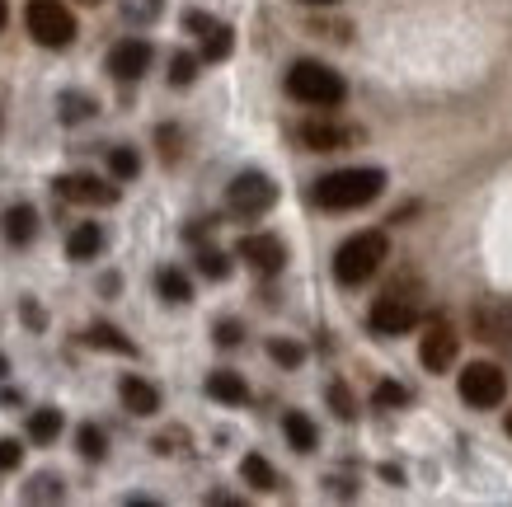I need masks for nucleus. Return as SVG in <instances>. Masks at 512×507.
Wrapping results in <instances>:
<instances>
[{
	"mask_svg": "<svg viewBox=\"0 0 512 507\" xmlns=\"http://www.w3.org/2000/svg\"><path fill=\"white\" fill-rule=\"evenodd\" d=\"M381 188H386V169L353 165V169L325 174V179L311 188V202L325 207V212H357V207H367V202L381 198Z\"/></svg>",
	"mask_w": 512,
	"mask_h": 507,
	"instance_id": "1",
	"label": "nucleus"
},
{
	"mask_svg": "<svg viewBox=\"0 0 512 507\" xmlns=\"http://www.w3.org/2000/svg\"><path fill=\"white\" fill-rule=\"evenodd\" d=\"M423 320V301H419V287L404 277V282H390L386 292L376 296L372 315H367V324H372L376 338H400L409 334L414 324Z\"/></svg>",
	"mask_w": 512,
	"mask_h": 507,
	"instance_id": "2",
	"label": "nucleus"
},
{
	"mask_svg": "<svg viewBox=\"0 0 512 507\" xmlns=\"http://www.w3.org/2000/svg\"><path fill=\"white\" fill-rule=\"evenodd\" d=\"M386 254H390L386 231L348 235V240L339 245V254H334V282H339V287H362V282L386 263Z\"/></svg>",
	"mask_w": 512,
	"mask_h": 507,
	"instance_id": "3",
	"label": "nucleus"
},
{
	"mask_svg": "<svg viewBox=\"0 0 512 507\" xmlns=\"http://www.w3.org/2000/svg\"><path fill=\"white\" fill-rule=\"evenodd\" d=\"M287 94L306 108H339L348 99V85H343L339 71H329L325 62H296L287 71Z\"/></svg>",
	"mask_w": 512,
	"mask_h": 507,
	"instance_id": "4",
	"label": "nucleus"
},
{
	"mask_svg": "<svg viewBox=\"0 0 512 507\" xmlns=\"http://www.w3.org/2000/svg\"><path fill=\"white\" fill-rule=\"evenodd\" d=\"M24 24H29L33 43H43V47H66L76 38V15L66 10L62 0H29Z\"/></svg>",
	"mask_w": 512,
	"mask_h": 507,
	"instance_id": "5",
	"label": "nucleus"
},
{
	"mask_svg": "<svg viewBox=\"0 0 512 507\" xmlns=\"http://www.w3.org/2000/svg\"><path fill=\"white\" fill-rule=\"evenodd\" d=\"M278 202V184L259 174V169H249V174H235L231 188H226V207L235 216H264L268 207Z\"/></svg>",
	"mask_w": 512,
	"mask_h": 507,
	"instance_id": "6",
	"label": "nucleus"
},
{
	"mask_svg": "<svg viewBox=\"0 0 512 507\" xmlns=\"http://www.w3.org/2000/svg\"><path fill=\"white\" fill-rule=\"evenodd\" d=\"M461 400L470 409H498V404L508 400V376L494 362H470L461 371Z\"/></svg>",
	"mask_w": 512,
	"mask_h": 507,
	"instance_id": "7",
	"label": "nucleus"
},
{
	"mask_svg": "<svg viewBox=\"0 0 512 507\" xmlns=\"http://www.w3.org/2000/svg\"><path fill=\"white\" fill-rule=\"evenodd\" d=\"M470 334L494 348H512V296H494L470 310Z\"/></svg>",
	"mask_w": 512,
	"mask_h": 507,
	"instance_id": "8",
	"label": "nucleus"
},
{
	"mask_svg": "<svg viewBox=\"0 0 512 507\" xmlns=\"http://www.w3.org/2000/svg\"><path fill=\"white\" fill-rule=\"evenodd\" d=\"M456 353H461V334H456L442 315H437V320H428V334H423V343H419V362H423V367L433 371V376H442V371H451Z\"/></svg>",
	"mask_w": 512,
	"mask_h": 507,
	"instance_id": "9",
	"label": "nucleus"
},
{
	"mask_svg": "<svg viewBox=\"0 0 512 507\" xmlns=\"http://www.w3.org/2000/svg\"><path fill=\"white\" fill-rule=\"evenodd\" d=\"M151 62H156V47L146 43V38H123V43L109 52V76L132 85V80H141L151 71Z\"/></svg>",
	"mask_w": 512,
	"mask_h": 507,
	"instance_id": "10",
	"label": "nucleus"
},
{
	"mask_svg": "<svg viewBox=\"0 0 512 507\" xmlns=\"http://www.w3.org/2000/svg\"><path fill=\"white\" fill-rule=\"evenodd\" d=\"M57 193L66 202H80V207H113L118 202V184H104L94 174H62L57 179Z\"/></svg>",
	"mask_w": 512,
	"mask_h": 507,
	"instance_id": "11",
	"label": "nucleus"
},
{
	"mask_svg": "<svg viewBox=\"0 0 512 507\" xmlns=\"http://www.w3.org/2000/svg\"><path fill=\"white\" fill-rule=\"evenodd\" d=\"M235 254H240L254 273H264V277H273V273L287 268V245H282L278 235H245Z\"/></svg>",
	"mask_w": 512,
	"mask_h": 507,
	"instance_id": "12",
	"label": "nucleus"
},
{
	"mask_svg": "<svg viewBox=\"0 0 512 507\" xmlns=\"http://www.w3.org/2000/svg\"><path fill=\"white\" fill-rule=\"evenodd\" d=\"M357 137H362L357 127L329 123V118H311V123H301V146H311V151H343V146H353Z\"/></svg>",
	"mask_w": 512,
	"mask_h": 507,
	"instance_id": "13",
	"label": "nucleus"
},
{
	"mask_svg": "<svg viewBox=\"0 0 512 507\" xmlns=\"http://www.w3.org/2000/svg\"><path fill=\"white\" fill-rule=\"evenodd\" d=\"M118 395H123V404L137 418H151L160 409V390L151 381H141V376H123V381H118Z\"/></svg>",
	"mask_w": 512,
	"mask_h": 507,
	"instance_id": "14",
	"label": "nucleus"
},
{
	"mask_svg": "<svg viewBox=\"0 0 512 507\" xmlns=\"http://www.w3.org/2000/svg\"><path fill=\"white\" fill-rule=\"evenodd\" d=\"M0 231H5L10 245H29L33 235H38V212H33L29 202H15L10 212L0 216Z\"/></svg>",
	"mask_w": 512,
	"mask_h": 507,
	"instance_id": "15",
	"label": "nucleus"
},
{
	"mask_svg": "<svg viewBox=\"0 0 512 507\" xmlns=\"http://www.w3.org/2000/svg\"><path fill=\"white\" fill-rule=\"evenodd\" d=\"M282 432H287L292 451H301V456H311L315 446H320V428H315L301 409H287V414H282Z\"/></svg>",
	"mask_w": 512,
	"mask_h": 507,
	"instance_id": "16",
	"label": "nucleus"
},
{
	"mask_svg": "<svg viewBox=\"0 0 512 507\" xmlns=\"http://www.w3.org/2000/svg\"><path fill=\"white\" fill-rule=\"evenodd\" d=\"M104 249V231L94 226V221H80L76 231L66 235V259H76V263H90L94 254Z\"/></svg>",
	"mask_w": 512,
	"mask_h": 507,
	"instance_id": "17",
	"label": "nucleus"
},
{
	"mask_svg": "<svg viewBox=\"0 0 512 507\" xmlns=\"http://www.w3.org/2000/svg\"><path fill=\"white\" fill-rule=\"evenodd\" d=\"M207 395L217 404H245L249 400V385L240 371H212L207 376Z\"/></svg>",
	"mask_w": 512,
	"mask_h": 507,
	"instance_id": "18",
	"label": "nucleus"
},
{
	"mask_svg": "<svg viewBox=\"0 0 512 507\" xmlns=\"http://www.w3.org/2000/svg\"><path fill=\"white\" fill-rule=\"evenodd\" d=\"M85 343H90V348H104V353L137 357V343H132L123 329H113V324H90V329H85Z\"/></svg>",
	"mask_w": 512,
	"mask_h": 507,
	"instance_id": "19",
	"label": "nucleus"
},
{
	"mask_svg": "<svg viewBox=\"0 0 512 507\" xmlns=\"http://www.w3.org/2000/svg\"><path fill=\"white\" fill-rule=\"evenodd\" d=\"M240 479H245L249 489H259V493H268V489H278V470L259 456V451H249L245 461H240Z\"/></svg>",
	"mask_w": 512,
	"mask_h": 507,
	"instance_id": "20",
	"label": "nucleus"
},
{
	"mask_svg": "<svg viewBox=\"0 0 512 507\" xmlns=\"http://www.w3.org/2000/svg\"><path fill=\"white\" fill-rule=\"evenodd\" d=\"M156 292L165 296V301H174V306H184V301H193V282H188L179 268H160V273H156Z\"/></svg>",
	"mask_w": 512,
	"mask_h": 507,
	"instance_id": "21",
	"label": "nucleus"
},
{
	"mask_svg": "<svg viewBox=\"0 0 512 507\" xmlns=\"http://www.w3.org/2000/svg\"><path fill=\"white\" fill-rule=\"evenodd\" d=\"M57 432H62V409H33L29 414V442L47 446L57 442Z\"/></svg>",
	"mask_w": 512,
	"mask_h": 507,
	"instance_id": "22",
	"label": "nucleus"
},
{
	"mask_svg": "<svg viewBox=\"0 0 512 507\" xmlns=\"http://www.w3.org/2000/svg\"><path fill=\"white\" fill-rule=\"evenodd\" d=\"M235 47V33L226 24H212V29L202 33V62H226Z\"/></svg>",
	"mask_w": 512,
	"mask_h": 507,
	"instance_id": "23",
	"label": "nucleus"
},
{
	"mask_svg": "<svg viewBox=\"0 0 512 507\" xmlns=\"http://www.w3.org/2000/svg\"><path fill=\"white\" fill-rule=\"evenodd\" d=\"M76 451L85 456V461H104V456H109V437H104V428H94V423H80Z\"/></svg>",
	"mask_w": 512,
	"mask_h": 507,
	"instance_id": "24",
	"label": "nucleus"
},
{
	"mask_svg": "<svg viewBox=\"0 0 512 507\" xmlns=\"http://www.w3.org/2000/svg\"><path fill=\"white\" fill-rule=\"evenodd\" d=\"M268 357H273V362H278V367H301V362H306V348H301V343H292V338H268Z\"/></svg>",
	"mask_w": 512,
	"mask_h": 507,
	"instance_id": "25",
	"label": "nucleus"
},
{
	"mask_svg": "<svg viewBox=\"0 0 512 507\" xmlns=\"http://www.w3.org/2000/svg\"><path fill=\"white\" fill-rule=\"evenodd\" d=\"M109 169H113V179H137V174H141V155L132 151V146H113V151H109Z\"/></svg>",
	"mask_w": 512,
	"mask_h": 507,
	"instance_id": "26",
	"label": "nucleus"
},
{
	"mask_svg": "<svg viewBox=\"0 0 512 507\" xmlns=\"http://www.w3.org/2000/svg\"><path fill=\"white\" fill-rule=\"evenodd\" d=\"M24 498H29V503H57V498H62V479L57 475H33L29 489H24Z\"/></svg>",
	"mask_w": 512,
	"mask_h": 507,
	"instance_id": "27",
	"label": "nucleus"
},
{
	"mask_svg": "<svg viewBox=\"0 0 512 507\" xmlns=\"http://www.w3.org/2000/svg\"><path fill=\"white\" fill-rule=\"evenodd\" d=\"M198 66H202V57H193V52H174V62H170V85H193L198 80Z\"/></svg>",
	"mask_w": 512,
	"mask_h": 507,
	"instance_id": "28",
	"label": "nucleus"
},
{
	"mask_svg": "<svg viewBox=\"0 0 512 507\" xmlns=\"http://www.w3.org/2000/svg\"><path fill=\"white\" fill-rule=\"evenodd\" d=\"M329 409H334V418H343V423H353L357 418V400H353V390L343 381L329 385Z\"/></svg>",
	"mask_w": 512,
	"mask_h": 507,
	"instance_id": "29",
	"label": "nucleus"
},
{
	"mask_svg": "<svg viewBox=\"0 0 512 507\" xmlns=\"http://www.w3.org/2000/svg\"><path fill=\"white\" fill-rule=\"evenodd\" d=\"M94 108H99V104H94L90 94H76V90L62 94V123H80V118H94Z\"/></svg>",
	"mask_w": 512,
	"mask_h": 507,
	"instance_id": "30",
	"label": "nucleus"
},
{
	"mask_svg": "<svg viewBox=\"0 0 512 507\" xmlns=\"http://www.w3.org/2000/svg\"><path fill=\"white\" fill-rule=\"evenodd\" d=\"M198 273L212 277V282H221V277L231 273V259H226L221 249H198Z\"/></svg>",
	"mask_w": 512,
	"mask_h": 507,
	"instance_id": "31",
	"label": "nucleus"
},
{
	"mask_svg": "<svg viewBox=\"0 0 512 507\" xmlns=\"http://www.w3.org/2000/svg\"><path fill=\"white\" fill-rule=\"evenodd\" d=\"M376 409H404L409 404V390H404L400 381H381L376 385V395H372Z\"/></svg>",
	"mask_w": 512,
	"mask_h": 507,
	"instance_id": "32",
	"label": "nucleus"
},
{
	"mask_svg": "<svg viewBox=\"0 0 512 507\" xmlns=\"http://www.w3.org/2000/svg\"><path fill=\"white\" fill-rule=\"evenodd\" d=\"M19 461H24V446H19L15 437H0V475H5V470H19Z\"/></svg>",
	"mask_w": 512,
	"mask_h": 507,
	"instance_id": "33",
	"label": "nucleus"
},
{
	"mask_svg": "<svg viewBox=\"0 0 512 507\" xmlns=\"http://www.w3.org/2000/svg\"><path fill=\"white\" fill-rule=\"evenodd\" d=\"M240 338H245V329H240L235 320H221V324H217V343H221V348H235Z\"/></svg>",
	"mask_w": 512,
	"mask_h": 507,
	"instance_id": "34",
	"label": "nucleus"
},
{
	"mask_svg": "<svg viewBox=\"0 0 512 507\" xmlns=\"http://www.w3.org/2000/svg\"><path fill=\"white\" fill-rule=\"evenodd\" d=\"M212 24H217V19L202 15V10H188V15H184V29H188V33H198V38H202L207 29H212Z\"/></svg>",
	"mask_w": 512,
	"mask_h": 507,
	"instance_id": "35",
	"label": "nucleus"
},
{
	"mask_svg": "<svg viewBox=\"0 0 512 507\" xmlns=\"http://www.w3.org/2000/svg\"><path fill=\"white\" fill-rule=\"evenodd\" d=\"M24 320H29L33 329H43V310L33 306V301H24Z\"/></svg>",
	"mask_w": 512,
	"mask_h": 507,
	"instance_id": "36",
	"label": "nucleus"
},
{
	"mask_svg": "<svg viewBox=\"0 0 512 507\" xmlns=\"http://www.w3.org/2000/svg\"><path fill=\"white\" fill-rule=\"evenodd\" d=\"M5 19H10V5H5V0H0V29H5Z\"/></svg>",
	"mask_w": 512,
	"mask_h": 507,
	"instance_id": "37",
	"label": "nucleus"
},
{
	"mask_svg": "<svg viewBox=\"0 0 512 507\" xmlns=\"http://www.w3.org/2000/svg\"><path fill=\"white\" fill-rule=\"evenodd\" d=\"M5 376H10V362H5V353H0V381H5Z\"/></svg>",
	"mask_w": 512,
	"mask_h": 507,
	"instance_id": "38",
	"label": "nucleus"
},
{
	"mask_svg": "<svg viewBox=\"0 0 512 507\" xmlns=\"http://www.w3.org/2000/svg\"><path fill=\"white\" fill-rule=\"evenodd\" d=\"M301 5H334V0H301Z\"/></svg>",
	"mask_w": 512,
	"mask_h": 507,
	"instance_id": "39",
	"label": "nucleus"
},
{
	"mask_svg": "<svg viewBox=\"0 0 512 507\" xmlns=\"http://www.w3.org/2000/svg\"><path fill=\"white\" fill-rule=\"evenodd\" d=\"M508 437H512V409H508Z\"/></svg>",
	"mask_w": 512,
	"mask_h": 507,
	"instance_id": "40",
	"label": "nucleus"
},
{
	"mask_svg": "<svg viewBox=\"0 0 512 507\" xmlns=\"http://www.w3.org/2000/svg\"><path fill=\"white\" fill-rule=\"evenodd\" d=\"M90 5H94V0H90Z\"/></svg>",
	"mask_w": 512,
	"mask_h": 507,
	"instance_id": "41",
	"label": "nucleus"
}]
</instances>
